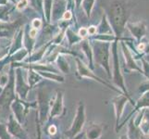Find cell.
Instances as JSON below:
<instances>
[{"instance_id":"cell-24","label":"cell","mask_w":149,"mask_h":139,"mask_svg":"<svg viewBox=\"0 0 149 139\" xmlns=\"http://www.w3.org/2000/svg\"><path fill=\"white\" fill-rule=\"evenodd\" d=\"M56 132H58V128H56V125L52 124V125H50L49 128H48V133H49V135L51 136H55Z\"/></svg>"},{"instance_id":"cell-12","label":"cell","mask_w":149,"mask_h":139,"mask_svg":"<svg viewBox=\"0 0 149 139\" xmlns=\"http://www.w3.org/2000/svg\"><path fill=\"white\" fill-rule=\"evenodd\" d=\"M20 70L17 71V79H16V86H15V93H16L17 97L19 99L26 101L28 92L30 91L31 87L23 81L22 74L20 73Z\"/></svg>"},{"instance_id":"cell-6","label":"cell","mask_w":149,"mask_h":139,"mask_svg":"<svg viewBox=\"0 0 149 139\" xmlns=\"http://www.w3.org/2000/svg\"><path fill=\"white\" fill-rule=\"evenodd\" d=\"M26 101L19 99V97H16L15 100L11 103L10 105V108L12 109V112H13V116L16 119L20 124L24 122L25 120V116L28 113V110L29 108H33L36 106L35 103H25Z\"/></svg>"},{"instance_id":"cell-33","label":"cell","mask_w":149,"mask_h":139,"mask_svg":"<svg viewBox=\"0 0 149 139\" xmlns=\"http://www.w3.org/2000/svg\"><path fill=\"white\" fill-rule=\"evenodd\" d=\"M141 139H149V135H143Z\"/></svg>"},{"instance_id":"cell-13","label":"cell","mask_w":149,"mask_h":139,"mask_svg":"<svg viewBox=\"0 0 149 139\" xmlns=\"http://www.w3.org/2000/svg\"><path fill=\"white\" fill-rule=\"evenodd\" d=\"M104 133V125L98 122H90L87 124L84 136L86 139H100Z\"/></svg>"},{"instance_id":"cell-18","label":"cell","mask_w":149,"mask_h":139,"mask_svg":"<svg viewBox=\"0 0 149 139\" xmlns=\"http://www.w3.org/2000/svg\"><path fill=\"white\" fill-rule=\"evenodd\" d=\"M41 80V77L39 74H37L35 71H29V73H28V83L30 87L32 88L37 83H39Z\"/></svg>"},{"instance_id":"cell-19","label":"cell","mask_w":149,"mask_h":139,"mask_svg":"<svg viewBox=\"0 0 149 139\" xmlns=\"http://www.w3.org/2000/svg\"><path fill=\"white\" fill-rule=\"evenodd\" d=\"M0 139H12V136L8 131L7 124L0 123Z\"/></svg>"},{"instance_id":"cell-26","label":"cell","mask_w":149,"mask_h":139,"mask_svg":"<svg viewBox=\"0 0 149 139\" xmlns=\"http://www.w3.org/2000/svg\"><path fill=\"white\" fill-rule=\"evenodd\" d=\"M79 35L81 37H85L88 35V31H87V29H85V28H81L79 31Z\"/></svg>"},{"instance_id":"cell-29","label":"cell","mask_w":149,"mask_h":139,"mask_svg":"<svg viewBox=\"0 0 149 139\" xmlns=\"http://www.w3.org/2000/svg\"><path fill=\"white\" fill-rule=\"evenodd\" d=\"M37 35V29H32L30 31V36L32 38H34Z\"/></svg>"},{"instance_id":"cell-10","label":"cell","mask_w":149,"mask_h":139,"mask_svg":"<svg viewBox=\"0 0 149 139\" xmlns=\"http://www.w3.org/2000/svg\"><path fill=\"white\" fill-rule=\"evenodd\" d=\"M64 111V103H63V92L58 90L55 97L50 100V110H49V119L58 117Z\"/></svg>"},{"instance_id":"cell-27","label":"cell","mask_w":149,"mask_h":139,"mask_svg":"<svg viewBox=\"0 0 149 139\" xmlns=\"http://www.w3.org/2000/svg\"><path fill=\"white\" fill-rule=\"evenodd\" d=\"M87 31H88V34H90V35H94V34H96L97 29H96V27H95V26H91V27H89V29H87Z\"/></svg>"},{"instance_id":"cell-2","label":"cell","mask_w":149,"mask_h":139,"mask_svg":"<svg viewBox=\"0 0 149 139\" xmlns=\"http://www.w3.org/2000/svg\"><path fill=\"white\" fill-rule=\"evenodd\" d=\"M118 40L116 39L114 41V43L112 45V55H113V82L114 84L120 88V91L122 92V94L128 97V99L131 102V104L132 106L135 105L134 101L132 99V97L130 96L128 90L125 86L124 83V78L120 71V59H119V53H118Z\"/></svg>"},{"instance_id":"cell-1","label":"cell","mask_w":149,"mask_h":139,"mask_svg":"<svg viewBox=\"0 0 149 139\" xmlns=\"http://www.w3.org/2000/svg\"><path fill=\"white\" fill-rule=\"evenodd\" d=\"M109 19L112 31L116 39H120L127 24L128 13L125 4L121 1H115L111 4L109 10Z\"/></svg>"},{"instance_id":"cell-23","label":"cell","mask_w":149,"mask_h":139,"mask_svg":"<svg viewBox=\"0 0 149 139\" xmlns=\"http://www.w3.org/2000/svg\"><path fill=\"white\" fill-rule=\"evenodd\" d=\"M149 91V80L148 81H146L142 83L139 87H138V92L140 93V94H143V93H146Z\"/></svg>"},{"instance_id":"cell-4","label":"cell","mask_w":149,"mask_h":139,"mask_svg":"<svg viewBox=\"0 0 149 139\" xmlns=\"http://www.w3.org/2000/svg\"><path fill=\"white\" fill-rule=\"evenodd\" d=\"M86 117H85V106L84 101H80L77 106V110H76V115L74 117V120L72 122L70 128L66 133L67 137L70 139L74 138L76 136H78L81 133V130L85 124Z\"/></svg>"},{"instance_id":"cell-21","label":"cell","mask_w":149,"mask_h":139,"mask_svg":"<svg viewBox=\"0 0 149 139\" xmlns=\"http://www.w3.org/2000/svg\"><path fill=\"white\" fill-rule=\"evenodd\" d=\"M143 64V74L149 80V61H147L143 57L141 58Z\"/></svg>"},{"instance_id":"cell-15","label":"cell","mask_w":149,"mask_h":139,"mask_svg":"<svg viewBox=\"0 0 149 139\" xmlns=\"http://www.w3.org/2000/svg\"><path fill=\"white\" fill-rule=\"evenodd\" d=\"M142 109H149V91L146 92V93H143V94H142V96L140 97L139 99L137 100V102L135 103V105H134V109H133V110L130 113L129 116H128L126 118V120L122 122V124H120L119 126V128H118V132L120 131V128L124 125V123L125 122H128L129 121L131 118H132V115L133 114V113H135L136 111H139L140 110Z\"/></svg>"},{"instance_id":"cell-35","label":"cell","mask_w":149,"mask_h":139,"mask_svg":"<svg viewBox=\"0 0 149 139\" xmlns=\"http://www.w3.org/2000/svg\"><path fill=\"white\" fill-rule=\"evenodd\" d=\"M148 135H149V133H148Z\"/></svg>"},{"instance_id":"cell-36","label":"cell","mask_w":149,"mask_h":139,"mask_svg":"<svg viewBox=\"0 0 149 139\" xmlns=\"http://www.w3.org/2000/svg\"><path fill=\"white\" fill-rule=\"evenodd\" d=\"M148 56H149V55H148Z\"/></svg>"},{"instance_id":"cell-30","label":"cell","mask_w":149,"mask_h":139,"mask_svg":"<svg viewBox=\"0 0 149 139\" xmlns=\"http://www.w3.org/2000/svg\"><path fill=\"white\" fill-rule=\"evenodd\" d=\"M40 25H41V20H33V26L35 28H39L40 27Z\"/></svg>"},{"instance_id":"cell-16","label":"cell","mask_w":149,"mask_h":139,"mask_svg":"<svg viewBox=\"0 0 149 139\" xmlns=\"http://www.w3.org/2000/svg\"><path fill=\"white\" fill-rule=\"evenodd\" d=\"M138 128L143 135H148L149 133V109H145Z\"/></svg>"},{"instance_id":"cell-5","label":"cell","mask_w":149,"mask_h":139,"mask_svg":"<svg viewBox=\"0 0 149 139\" xmlns=\"http://www.w3.org/2000/svg\"><path fill=\"white\" fill-rule=\"evenodd\" d=\"M15 95H16V93H15V79L14 76L11 75L8 84L0 93V110L6 111L7 110H9L11 103L17 97V96Z\"/></svg>"},{"instance_id":"cell-31","label":"cell","mask_w":149,"mask_h":139,"mask_svg":"<svg viewBox=\"0 0 149 139\" xmlns=\"http://www.w3.org/2000/svg\"><path fill=\"white\" fill-rule=\"evenodd\" d=\"M70 18H71V13L70 11L65 12V14H64V19L65 20H70Z\"/></svg>"},{"instance_id":"cell-25","label":"cell","mask_w":149,"mask_h":139,"mask_svg":"<svg viewBox=\"0 0 149 139\" xmlns=\"http://www.w3.org/2000/svg\"><path fill=\"white\" fill-rule=\"evenodd\" d=\"M93 3H94V0H85V8L87 9V11L90 12L91 8L93 6Z\"/></svg>"},{"instance_id":"cell-17","label":"cell","mask_w":149,"mask_h":139,"mask_svg":"<svg viewBox=\"0 0 149 139\" xmlns=\"http://www.w3.org/2000/svg\"><path fill=\"white\" fill-rule=\"evenodd\" d=\"M39 75L44 77V78L47 79V80H51V81H55V82H58V83H64V77L63 76H60L58 75L56 73H49V71H39Z\"/></svg>"},{"instance_id":"cell-8","label":"cell","mask_w":149,"mask_h":139,"mask_svg":"<svg viewBox=\"0 0 149 139\" xmlns=\"http://www.w3.org/2000/svg\"><path fill=\"white\" fill-rule=\"evenodd\" d=\"M121 49L122 53L124 56V61H125V70L127 71H138L139 73L143 74V70L139 67L135 61V57L132 53L130 48L128 47L125 42H121Z\"/></svg>"},{"instance_id":"cell-7","label":"cell","mask_w":149,"mask_h":139,"mask_svg":"<svg viewBox=\"0 0 149 139\" xmlns=\"http://www.w3.org/2000/svg\"><path fill=\"white\" fill-rule=\"evenodd\" d=\"M77 61V69H78V73L80 75V77H81V78H89L91 80H95L96 82H98V83L102 84V85H104L106 86H107L109 88L112 89L113 91H116L117 93H120V94H122V92L119 89H117L115 88V87H113L111 85H109V83H107V82H105L104 80H102L100 79L98 76H96L94 74V73L91 70H89L87 67L81 62V60L79 59H76Z\"/></svg>"},{"instance_id":"cell-34","label":"cell","mask_w":149,"mask_h":139,"mask_svg":"<svg viewBox=\"0 0 149 139\" xmlns=\"http://www.w3.org/2000/svg\"><path fill=\"white\" fill-rule=\"evenodd\" d=\"M120 139H129V138H128L127 135H122V136L120 137Z\"/></svg>"},{"instance_id":"cell-32","label":"cell","mask_w":149,"mask_h":139,"mask_svg":"<svg viewBox=\"0 0 149 139\" xmlns=\"http://www.w3.org/2000/svg\"><path fill=\"white\" fill-rule=\"evenodd\" d=\"M37 130H38V139H41V132H40V125H37Z\"/></svg>"},{"instance_id":"cell-11","label":"cell","mask_w":149,"mask_h":139,"mask_svg":"<svg viewBox=\"0 0 149 139\" xmlns=\"http://www.w3.org/2000/svg\"><path fill=\"white\" fill-rule=\"evenodd\" d=\"M127 28L130 31L132 36L135 38L137 44L142 42V39L146 34V25L143 22H138L134 23L128 22Z\"/></svg>"},{"instance_id":"cell-14","label":"cell","mask_w":149,"mask_h":139,"mask_svg":"<svg viewBox=\"0 0 149 139\" xmlns=\"http://www.w3.org/2000/svg\"><path fill=\"white\" fill-rule=\"evenodd\" d=\"M129 101L128 97L124 96L123 94H120L117 96H115L114 98H112L111 102L114 105L115 108V116H116V127L115 129L117 130L118 126H119V121L120 119V117L123 113V109H124L125 105L127 104V102Z\"/></svg>"},{"instance_id":"cell-22","label":"cell","mask_w":149,"mask_h":139,"mask_svg":"<svg viewBox=\"0 0 149 139\" xmlns=\"http://www.w3.org/2000/svg\"><path fill=\"white\" fill-rule=\"evenodd\" d=\"M58 67H59V69L63 71L64 73H69V65L68 63H66L65 62V60L64 59H58Z\"/></svg>"},{"instance_id":"cell-28","label":"cell","mask_w":149,"mask_h":139,"mask_svg":"<svg viewBox=\"0 0 149 139\" xmlns=\"http://www.w3.org/2000/svg\"><path fill=\"white\" fill-rule=\"evenodd\" d=\"M27 5V0H22L19 4H18V8L19 9H22L24 8L25 7H26Z\"/></svg>"},{"instance_id":"cell-3","label":"cell","mask_w":149,"mask_h":139,"mask_svg":"<svg viewBox=\"0 0 149 139\" xmlns=\"http://www.w3.org/2000/svg\"><path fill=\"white\" fill-rule=\"evenodd\" d=\"M109 47L110 44L107 42H95L94 45L93 57L95 63L101 65L107 71V76L111 77L109 66Z\"/></svg>"},{"instance_id":"cell-9","label":"cell","mask_w":149,"mask_h":139,"mask_svg":"<svg viewBox=\"0 0 149 139\" xmlns=\"http://www.w3.org/2000/svg\"><path fill=\"white\" fill-rule=\"evenodd\" d=\"M7 128L8 133L12 136L19 139H29L28 133L24 131V129L22 127V124L15 119L13 114H10L8 117Z\"/></svg>"},{"instance_id":"cell-20","label":"cell","mask_w":149,"mask_h":139,"mask_svg":"<svg viewBox=\"0 0 149 139\" xmlns=\"http://www.w3.org/2000/svg\"><path fill=\"white\" fill-rule=\"evenodd\" d=\"M9 82V77L7 73H0V88L3 89L7 86Z\"/></svg>"}]
</instances>
